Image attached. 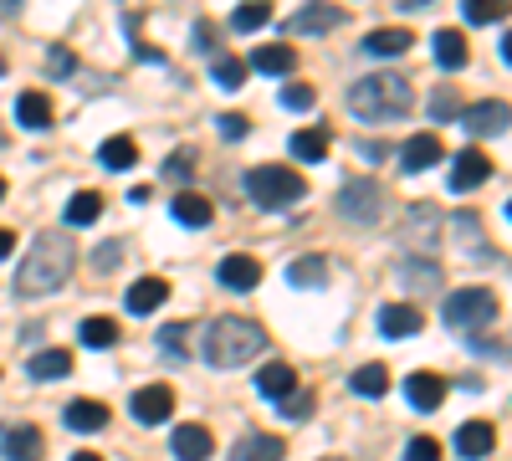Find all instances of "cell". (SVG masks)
<instances>
[{"label":"cell","instance_id":"obj_1","mask_svg":"<svg viewBox=\"0 0 512 461\" xmlns=\"http://www.w3.org/2000/svg\"><path fill=\"white\" fill-rule=\"evenodd\" d=\"M77 267V241L67 231H41L31 241V251L21 257V272H16V292L21 298H47L57 292Z\"/></svg>","mask_w":512,"mask_h":461},{"label":"cell","instance_id":"obj_2","mask_svg":"<svg viewBox=\"0 0 512 461\" xmlns=\"http://www.w3.org/2000/svg\"><path fill=\"white\" fill-rule=\"evenodd\" d=\"M415 108V93L400 72H369L349 88V113L359 123H395Z\"/></svg>","mask_w":512,"mask_h":461},{"label":"cell","instance_id":"obj_3","mask_svg":"<svg viewBox=\"0 0 512 461\" xmlns=\"http://www.w3.org/2000/svg\"><path fill=\"white\" fill-rule=\"evenodd\" d=\"M256 354H267V333L251 318H216L205 328V359L216 369H241Z\"/></svg>","mask_w":512,"mask_h":461},{"label":"cell","instance_id":"obj_4","mask_svg":"<svg viewBox=\"0 0 512 461\" xmlns=\"http://www.w3.org/2000/svg\"><path fill=\"white\" fill-rule=\"evenodd\" d=\"M246 195L256 211H292L308 195V180L287 164H256V170H246Z\"/></svg>","mask_w":512,"mask_h":461},{"label":"cell","instance_id":"obj_5","mask_svg":"<svg viewBox=\"0 0 512 461\" xmlns=\"http://www.w3.org/2000/svg\"><path fill=\"white\" fill-rule=\"evenodd\" d=\"M441 318L456 333H482L497 318V292L492 287H456L446 298V308H441Z\"/></svg>","mask_w":512,"mask_h":461},{"label":"cell","instance_id":"obj_6","mask_svg":"<svg viewBox=\"0 0 512 461\" xmlns=\"http://www.w3.org/2000/svg\"><path fill=\"white\" fill-rule=\"evenodd\" d=\"M441 226L446 216L436 211V205H410L405 221H400V251H410V257H431V251L441 246Z\"/></svg>","mask_w":512,"mask_h":461},{"label":"cell","instance_id":"obj_7","mask_svg":"<svg viewBox=\"0 0 512 461\" xmlns=\"http://www.w3.org/2000/svg\"><path fill=\"white\" fill-rule=\"evenodd\" d=\"M338 216H349L354 226H379V216H384V185L344 180V190H338Z\"/></svg>","mask_w":512,"mask_h":461},{"label":"cell","instance_id":"obj_8","mask_svg":"<svg viewBox=\"0 0 512 461\" xmlns=\"http://www.w3.org/2000/svg\"><path fill=\"white\" fill-rule=\"evenodd\" d=\"M461 123H466V134H472V139H492V134L512 129V103H502V98L472 103V108L461 113Z\"/></svg>","mask_w":512,"mask_h":461},{"label":"cell","instance_id":"obj_9","mask_svg":"<svg viewBox=\"0 0 512 461\" xmlns=\"http://www.w3.org/2000/svg\"><path fill=\"white\" fill-rule=\"evenodd\" d=\"M338 26H344V11L328 6V0H308V6L292 11V21H287L292 36H328V31H338Z\"/></svg>","mask_w":512,"mask_h":461},{"label":"cell","instance_id":"obj_10","mask_svg":"<svg viewBox=\"0 0 512 461\" xmlns=\"http://www.w3.org/2000/svg\"><path fill=\"white\" fill-rule=\"evenodd\" d=\"M128 410H134L139 426H159V421L175 415V390H169V385H144L134 400H128Z\"/></svg>","mask_w":512,"mask_h":461},{"label":"cell","instance_id":"obj_11","mask_svg":"<svg viewBox=\"0 0 512 461\" xmlns=\"http://www.w3.org/2000/svg\"><path fill=\"white\" fill-rule=\"evenodd\" d=\"M395 277H400V287H405V292H415V298H431V292L446 282V272L436 267V257H405Z\"/></svg>","mask_w":512,"mask_h":461},{"label":"cell","instance_id":"obj_12","mask_svg":"<svg viewBox=\"0 0 512 461\" xmlns=\"http://www.w3.org/2000/svg\"><path fill=\"white\" fill-rule=\"evenodd\" d=\"M446 374H431V369H420V374H410L405 380V400L415 405V410H441L446 405Z\"/></svg>","mask_w":512,"mask_h":461},{"label":"cell","instance_id":"obj_13","mask_svg":"<svg viewBox=\"0 0 512 461\" xmlns=\"http://www.w3.org/2000/svg\"><path fill=\"white\" fill-rule=\"evenodd\" d=\"M41 431L36 426H0V456L6 461H41Z\"/></svg>","mask_w":512,"mask_h":461},{"label":"cell","instance_id":"obj_14","mask_svg":"<svg viewBox=\"0 0 512 461\" xmlns=\"http://www.w3.org/2000/svg\"><path fill=\"white\" fill-rule=\"evenodd\" d=\"M487 175H492V159H487L482 149H461V154H456V164H451V190H456V195H466V190H477Z\"/></svg>","mask_w":512,"mask_h":461},{"label":"cell","instance_id":"obj_15","mask_svg":"<svg viewBox=\"0 0 512 461\" xmlns=\"http://www.w3.org/2000/svg\"><path fill=\"white\" fill-rule=\"evenodd\" d=\"M420 328H425V318L410 303H384L379 308V333H384V339H415Z\"/></svg>","mask_w":512,"mask_h":461},{"label":"cell","instance_id":"obj_16","mask_svg":"<svg viewBox=\"0 0 512 461\" xmlns=\"http://www.w3.org/2000/svg\"><path fill=\"white\" fill-rule=\"evenodd\" d=\"M216 277H221L231 292H251L256 282H262V262H256V257H246V251H236V257H221Z\"/></svg>","mask_w":512,"mask_h":461},{"label":"cell","instance_id":"obj_17","mask_svg":"<svg viewBox=\"0 0 512 461\" xmlns=\"http://www.w3.org/2000/svg\"><path fill=\"white\" fill-rule=\"evenodd\" d=\"M287 456V441L282 436H262V431H251L231 446V461H282Z\"/></svg>","mask_w":512,"mask_h":461},{"label":"cell","instance_id":"obj_18","mask_svg":"<svg viewBox=\"0 0 512 461\" xmlns=\"http://www.w3.org/2000/svg\"><path fill=\"white\" fill-rule=\"evenodd\" d=\"M246 67H256L262 77H287V72L297 67V52L287 47V41H267V47H256V52H251Z\"/></svg>","mask_w":512,"mask_h":461},{"label":"cell","instance_id":"obj_19","mask_svg":"<svg viewBox=\"0 0 512 461\" xmlns=\"http://www.w3.org/2000/svg\"><path fill=\"white\" fill-rule=\"evenodd\" d=\"M123 303H128V313H139V318H144V313H154V308L169 303V282H164V277H139L134 287H128V298H123Z\"/></svg>","mask_w":512,"mask_h":461},{"label":"cell","instance_id":"obj_20","mask_svg":"<svg viewBox=\"0 0 512 461\" xmlns=\"http://www.w3.org/2000/svg\"><path fill=\"white\" fill-rule=\"evenodd\" d=\"M492 446H497L492 421H466V426L456 431V451H461L466 461H482V456H492Z\"/></svg>","mask_w":512,"mask_h":461},{"label":"cell","instance_id":"obj_21","mask_svg":"<svg viewBox=\"0 0 512 461\" xmlns=\"http://www.w3.org/2000/svg\"><path fill=\"white\" fill-rule=\"evenodd\" d=\"M441 139L436 134H415L405 149H400V164H405V175H420V170H431V164H441Z\"/></svg>","mask_w":512,"mask_h":461},{"label":"cell","instance_id":"obj_22","mask_svg":"<svg viewBox=\"0 0 512 461\" xmlns=\"http://www.w3.org/2000/svg\"><path fill=\"white\" fill-rule=\"evenodd\" d=\"M169 451H175L180 461H210L216 441H210V431H205V426H180L175 436H169Z\"/></svg>","mask_w":512,"mask_h":461},{"label":"cell","instance_id":"obj_23","mask_svg":"<svg viewBox=\"0 0 512 461\" xmlns=\"http://www.w3.org/2000/svg\"><path fill=\"white\" fill-rule=\"evenodd\" d=\"M292 390H297V369H292V364H282V359L262 364V374H256V395L282 400V395H292Z\"/></svg>","mask_w":512,"mask_h":461},{"label":"cell","instance_id":"obj_24","mask_svg":"<svg viewBox=\"0 0 512 461\" xmlns=\"http://www.w3.org/2000/svg\"><path fill=\"white\" fill-rule=\"evenodd\" d=\"M52 118L57 113H52V98L47 93H21L16 98V123H21V129H36L41 134V129H52Z\"/></svg>","mask_w":512,"mask_h":461},{"label":"cell","instance_id":"obj_25","mask_svg":"<svg viewBox=\"0 0 512 461\" xmlns=\"http://www.w3.org/2000/svg\"><path fill=\"white\" fill-rule=\"evenodd\" d=\"M26 374H31V380H67V374H72V354L67 349H41V354L26 359Z\"/></svg>","mask_w":512,"mask_h":461},{"label":"cell","instance_id":"obj_26","mask_svg":"<svg viewBox=\"0 0 512 461\" xmlns=\"http://www.w3.org/2000/svg\"><path fill=\"white\" fill-rule=\"evenodd\" d=\"M328 129H297L292 139H287V149H292V159H303V164H323L328 159Z\"/></svg>","mask_w":512,"mask_h":461},{"label":"cell","instance_id":"obj_27","mask_svg":"<svg viewBox=\"0 0 512 461\" xmlns=\"http://www.w3.org/2000/svg\"><path fill=\"white\" fill-rule=\"evenodd\" d=\"M410 47H415V36H410L405 26L369 31V36H364V52H369V57H400V52H410Z\"/></svg>","mask_w":512,"mask_h":461},{"label":"cell","instance_id":"obj_28","mask_svg":"<svg viewBox=\"0 0 512 461\" xmlns=\"http://www.w3.org/2000/svg\"><path fill=\"white\" fill-rule=\"evenodd\" d=\"M175 221L180 226H210L216 221V205H210L205 195H195V190H185V195H175Z\"/></svg>","mask_w":512,"mask_h":461},{"label":"cell","instance_id":"obj_29","mask_svg":"<svg viewBox=\"0 0 512 461\" xmlns=\"http://www.w3.org/2000/svg\"><path fill=\"white\" fill-rule=\"evenodd\" d=\"M67 426L72 431H103L108 426V405L103 400H72L67 405Z\"/></svg>","mask_w":512,"mask_h":461},{"label":"cell","instance_id":"obj_30","mask_svg":"<svg viewBox=\"0 0 512 461\" xmlns=\"http://www.w3.org/2000/svg\"><path fill=\"white\" fill-rule=\"evenodd\" d=\"M272 21V0H241V6L231 11V31L251 36V31H262Z\"/></svg>","mask_w":512,"mask_h":461},{"label":"cell","instance_id":"obj_31","mask_svg":"<svg viewBox=\"0 0 512 461\" xmlns=\"http://www.w3.org/2000/svg\"><path fill=\"white\" fill-rule=\"evenodd\" d=\"M349 385H354V395L379 400V395H390V369H384V364H359Z\"/></svg>","mask_w":512,"mask_h":461},{"label":"cell","instance_id":"obj_32","mask_svg":"<svg viewBox=\"0 0 512 461\" xmlns=\"http://www.w3.org/2000/svg\"><path fill=\"white\" fill-rule=\"evenodd\" d=\"M98 159L108 164V170H134V164H139V144L128 139V134H113V139H103Z\"/></svg>","mask_w":512,"mask_h":461},{"label":"cell","instance_id":"obj_33","mask_svg":"<svg viewBox=\"0 0 512 461\" xmlns=\"http://www.w3.org/2000/svg\"><path fill=\"white\" fill-rule=\"evenodd\" d=\"M436 62H441L446 72H456V67H466V36H461L456 26H446V31H436Z\"/></svg>","mask_w":512,"mask_h":461},{"label":"cell","instance_id":"obj_34","mask_svg":"<svg viewBox=\"0 0 512 461\" xmlns=\"http://www.w3.org/2000/svg\"><path fill=\"white\" fill-rule=\"evenodd\" d=\"M287 282L292 287H328V257H297L287 267Z\"/></svg>","mask_w":512,"mask_h":461},{"label":"cell","instance_id":"obj_35","mask_svg":"<svg viewBox=\"0 0 512 461\" xmlns=\"http://www.w3.org/2000/svg\"><path fill=\"white\" fill-rule=\"evenodd\" d=\"M98 216H103V195L98 190H77L67 200V226H93Z\"/></svg>","mask_w":512,"mask_h":461},{"label":"cell","instance_id":"obj_36","mask_svg":"<svg viewBox=\"0 0 512 461\" xmlns=\"http://www.w3.org/2000/svg\"><path fill=\"white\" fill-rule=\"evenodd\" d=\"M512 11V0H461V16L472 21V26H492Z\"/></svg>","mask_w":512,"mask_h":461},{"label":"cell","instance_id":"obj_37","mask_svg":"<svg viewBox=\"0 0 512 461\" xmlns=\"http://www.w3.org/2000/svg\"><path fill=\"white\" fill-rule=\"evenodd\" d=\"M210 77H216V88L236 93L241 82H246V62H241V57H231V52H221L216 62H210Z\"/></svg>","mask_w":512,"mask_h":461},{"label":"cell","instance_id":"obj_38","mask_svg":"<svg viewBox=\"0 0 512 461\" xmlns=\"http://www.w3.org/2000/svg\"><path fill=\"white\" fill-rule=\"evenodd\" d=\"M77 333H82V344H88V349H113L118 344V323L113 318H88Z\"/></svg>","mask_w":512,"mask_h":461},{"label":"cell","instance_id":"obj_39","mask_svg":"<svg viewBox=\"0 0 512 461\" xmlns=\"http://www.w3.org/2000/svg\"><path fill=\"white\" fill-rule=\"evenodd\" d=\"M159 349H164V359L180 364V359L190 354V328H185V323H164V328H159Z\"/></svg>","mask_w":512,"mask_h":461},{"label":"cell","instance_id":"obj_40","mask_svg":"<svg viewBox=\"0 0 512 461\" xmlns=\"http://www.w3.org/2000/svg\"><path fill=\"white\" fill-rule=\"evenodd\" d=\"M277 410L287 415V421H308V415L318 410V400H313L308 390H292V395H282V400H277Z\"/></svg>","mask_w":512,"mask_h":461},{"label":"cell","instance_id":"obj_41","mask_svg":"<svg viewBox=\"0 0 512 461\" xmlns=\"http://www.w3.org/2000/svg\"><path fill=\"white\" fill-rule=\"evenodd\" d=\"M313 103H318L313 82H287V88H282V108H292V113H303V108H313Z\"/></svg>","mask_w":512,"mask_h":461},{"label":"cell","instance_id":"obj_42","mask_svg":"<svg viewBox=\"0 0 512 461\" xmlns=\"http://www.w3.org/2000/svg\"><path fill=\"white\" fill-rule=\"evenodd\" d=\"M461 108H466V103H461V93H456V88H436V93H431V113H436L441 123L461 118Z\"/></svg>","mask_w":512,"mask_h":461},{"label":"cell","instance_id":"obj_43","mask_svg":"<svg viewBox=\"0 0 512 461\" xmlns=\"http://www.w3.org/2000/svg\"><path fill=\"white\" fill-rule=\"evenodd\" d=\"M405 461H441V446H436V436H410V446H405Z\"/></svg>","mask_w":512,"mask_h":461},{"label":"cell","instance_id":"obj_44","mask_svg":"<svg viewBox=\"0 0 512 461\" xmlns=\"http://www.w3.org/2000/svg\"><path fill=\"white\" fill-rule=\"evenodd\" d=\"M47 72H52V77H72V72H77V57H72L67 47H52V52H47Z\"/></svg>","mask_w":512,"mask_h":461},{"label":"cell","instance_id":"obj_45","mask_svg":"<svg viewBox=\"0 0 512 461\" xmlns=\"http://www.w3.org/2000/svg\"><path fill=\"white\" fill-rule=\"evenodd\" d=\"M472 349L487 354V359H507V354H512V344H502V339H482V333H472Z\"/></svg>","mask_w":512,"mask_h":461},{"label":"cell","instance_id":"obj_46","mask_svg":"<svg viewBox=\"0 0 512 461\" xmlns=\"http://www.w3.org/2000/svg\"><path fill=\"white\" fill-rule=\"evenodd\" d=\"M190 170H195V159H190V154H169V164H164V175H169V180H190Z\"/></svg>","mask_w":512,"mask_h":461},{"label":"cell","instance_id":"obj_47","mask_svg":"<svg viewBox=\"0 0 512 461\" xmlns=\"http://www.w3.org/2000/svg\"><path fill=\"white\" fill-rule=\"evenodd\" d=\"M246 129H251V123H246L241 113H221V134H226V139H246Z\"/></svg>","mask_w":512,"mask_h":461},{"label":"cell","instance_id":"obj_48","mask_svg":"<svg viewBox=\"0 0 512 461\" xmlns=\"http://www.w3.org/2000/svg\"><path fill=\"white\" fill-rule=\"evenodd\" d=\"M118 257H123V246H98V251H93V262H98V272H108V267H113Z\"/></svg>","mask_w":512,"mask_h":461},{"label":"cell","instance_id":"obj_49","mask_svg":"<svg viewBox=\"0 0 512 461\" xmlns=\"http://www.w3.org/2000/svg\"><path fill=\"white\" fill-rule=\"evenodd\" d=\"M359 154H364L369 164H379V159H384V154H390V149H384L379 139H364V144H359Z\"/></svg>","mask_w":512,"mask_h":461},{"label":"cell","instance_id":"obj_50","mask_svg":"<svg viewBox=\"0 0 512 461\" xmlns=\"http://www.w3.org/2000/svg\"><path fill=\"white\" fill-rule=\"evenodd\" d=\"M11 251H16V231H6V226H0V262H6Z\"/></svg>","mask_w":512,"mask_h":461},{"label":"cell","instance_id":"obj_51","mask_svg":"<svg viewBox=\"0 0 512 461\" xmlns=\"http://www.w3.org/2000/svg\"><path fill=\"white\" fill-rule=\"evenodd\" d=\"M21 6H26V0H0V11H6V16H11V11H21Z\"/></svg>","mask_w":512,"mask_h":461},{"label":"cell","instance_id":"obj_52","mask_svg":"<svg viewBox=\"0 0 512 461\" xmlns=\"http://www.w3.org/2000/svg\"><path fill=\"white\" fill-rule=\"evenodd\" d=\"M502 62H512V31L502 36Z\"/></svg>","mask_w":512,"mask_h":461},{"label":"cell","instance_id":"obj_53","mask_svg":"<svg viewBox=\"0 0 512 461\" xmlns=\"http://www.w3.org/2000/svg\"><path fill=\"white\" fill-rule=\"evenodd\" d=\"M72 461H103V456H98V451H77Z\"/></svg>","mask_w":512,"mask_h":461},{"label":"cell","instance_id":"obj_54","mask_svg":"<svg viewBox=\"0 0 512 461\" xmlns=\"http://www.w3.org/2000/svg\"><path fill=\"white\" fill-rule=\"evenodd\" d=\"M0 200H6V180H0Z\"/></svg>","mask_w":512,"mask_h":461},{"label":"cell","instance_id":"obj_55","mask_svg":"<svg viewBox=\"0 0 512 461\" xmlns=\"http://www.w3.org/2000/svg\"><path fill=\"white\" fill-rule=\"evenodd\" d=\"M0 77H6V57H0Z\"/></svg>","mask_w":512,"mask_h":461},{"label":"cell","instance_id":"obj_56","mask_svg":"<svg viewBox=\"0 0 512 461\" xmlns=\"http://www.w3.org/2000/svg\"><path fill=\"white\" fill-rule=\"evenodd\" d=\"M507 221H512V200H507Z\"/></svg>","mask_w":512,"mask_h":461},{"label":"cell","instance_id":"obj_57","mask_svg":"<svg viewBox=\"0 0 512 461\" xmlns=\"http://www.w3.org/2000/svg\"><path fill=\"white\" fill-rule=\"evenodd\" d=\"M323 461H344V456H323Z\"/></svg>","mask_w":512,"mask_h":461}]
</instances>
